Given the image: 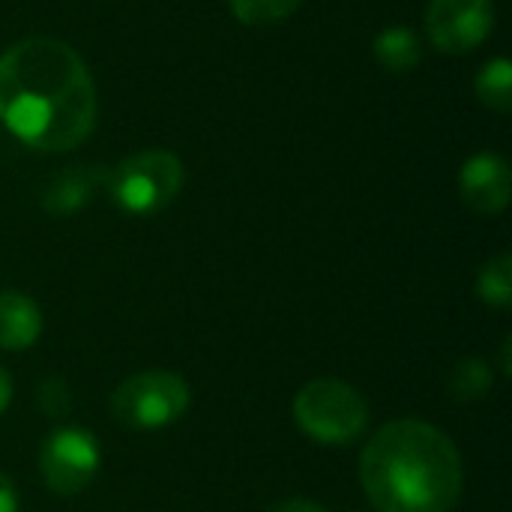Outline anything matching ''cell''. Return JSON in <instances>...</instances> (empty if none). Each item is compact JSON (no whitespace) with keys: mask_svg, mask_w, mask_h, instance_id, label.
Returning a JSON list of instances; mask_svg holds the SVG:
<instances>
[{"mask_svg":"<svg viewBox=\"0 0 512 512\" xmlns=\"http://www.w3.org/2000/svg\"><path fill=\"white\" fill-rule=\"evenodd\" d=\"M0 120L27 147L69 153L96 126V84L60 39H21L0 54Z\"/></svg>","mask_w":512,"mask_h":512,"instance_id":"6da1fadb","label":"cell"},{"mask_svg":"<svg viewBox=\"0 0 512 512\" xmlns=\"http://www.w3.org/2000/svg\"><path fill=\"white\" fill-rule=\"evenodd\" d=\"M360 486L375 512H453L465 492V462L447 432L402 417L366 441Z\"/></svg>","mask_w":512,"mask_h":512,"instance_id":"7a4b0ae2","label":"cell"},{"mask_svg":"<svg viewBox=\"0 0 512 512\" xmlns=\"http://www.w3.org/2000/svg\"><path fill=\"white\" fill-rule=\"evenodd\" d=\"M294 423L306 438L324 447L357 444L372 420L369 402L339 378H318L300 387L291 405Z\"/></svg>","mask_w":512,"mask_h":512,"instance_id":"3957f363","label":"cell"},{"mask_svg":"<svg viewBox=\"0 0 512 512\" xmlns=\"http://www.w3.org/2000/svg\"><path fill=\"white\" fill-rule=\"evenodd\" d=\"M192 405L189 384L168 369L129 375L111 393V417L135 432H153L177 423Z\"/></svg>","mask_w":512,"mask_h":512,"instance_id":"277c9868","label":"cell"},{"mask_svg":"<svg viewBox=\"0 0 512 512\" xmlns=\"http://www.w3.org/2000/svg\"><path fill=\"white\" fill-rule=\"evenodd\" d=\"M105 189L120 210L132 216H153L165 210L183 189V162L168 150L126 156L108 171Z\"/></svg>","mask_w":512,"mask_h":512,"instance_id":"5b68a950","label":"cell"},{"mask_svg":"<svg viewBox=\"0 0 512 512\" xmlns=\"http://www.w3.org/2000/svg\"><path fill=\"white\" fill-rule=\"evenodd\" d=\"M99 465H102V447L96 435L78 426L54 429L39 450L42 483L63 498L84 492L99 474Z\"/></svg>","mask_w":512,"mask_h":512,"instance_id":"8992f818","label":"cell"},{"mask_svg":"<svg viewBox=\"0 0 512 512\" xmlns=\"http://www.w3.org/2000/svg\"><path fill=\"white\" fill-rule=\"evenodd\" d=\"M492 27V0H432L426 9V33L444 54H465L480 48Z\"/></svg>","mask_w":512,"mask_h":512,"instance_id":"52a82bcc","label":"cell"},{"mask_svg":"<svg viewBox=\"0 0 512 512\" xmlns=\"http://www.w3.org/2000/svg\"><path fill=\"white\" fill-rule=\"evenodd\" d=\"M510 165L498 153H477L459 171V195L477 216H498L510 204Z\"/></svg>","mask_w":512,"mask_h":512,"instance_id":"ba28073f","label":"cell"},{"mask_svg":"<svg viewBox=\"0 0 512 512\" xmlns=\"http://www.w3.org/2000/svg\"><path fill=\"white\" fill-rule=\"evenodd\" d=\"M108 183V168L102 165H75L57 171L39 192V204L48 216H75L84 210L93 195Z\"/></svg>","mask_w":512,"mask_h":512,"instance_id":"9c48e42d","label":"cell"},{"mask_svg":"<svg viewBox=\"0 0 512 512\" xmlns=\"http://www.w3.org/2000/svg\"><path fill=\"white\" fill-rule=\"evenodd\" d=\"M42 336V312L21 291H0V351H27Z\"/></svg>","mask_w":512,"mask_h":512,"instance_id":"30bf717a","label":"cell"},{"mask_svg":"<svg viewBox=\"0 0 512 512\" xmlns=\"http://www.w3.org/2000/svg\"><path fill=\"white\" fill-rule=\"evenodd\" d=\"M375 60L387 69V72H396V75H405L411 69H417V63L423 60V45H420V36L408 27H387L378 33L375 45Z\"/></svg>","mask_w":512,"mask_h":512,"instance_id":"8fae6325","label":"cell"},{"mask_svg":"<svg viewBox=\"0 0 512 512\" xmlns=\"http://www.w3.org/2000/svg\"><path fill=\"white\" fill-rule=\"evenodd\" d=\"M495 387V372H492V363L480 360V357H465L459 360L450 375H447V393L453 402L459 405H471V402H480L492 393Z\"/></svg>","mask_w":512,"mask_h":512,"instance_id":"7c38bea8","label":"cell"},{"mask_svg":"<svg viewBox=\"0 0 512 512\" xmlns=\"http://www.w3.org/2000/svg\"><path fill=\"white\" fill-rule=\"evenodd\" d=\"M474 93H477V99H480L486 108H492V111H498V114H510V108H512L510 60H507V57H495V60H489V63L480 69L477 81H474Z\"/></svg>","mask_w":512,"mask_h":512,"instance_id":"4fadbf2b","label":"cell"},{"mask_svg":"<svg viewBox=\"0 0 512 512\" xmlns=\"http://www.w3.org/2000/svg\"><path fill=\"white\" fill-rule=\"evenodd\" d=\"M477 297L492 309L512 306V255H498L486 261L477 273Z\"/></svg>","mask_w":512,"mask_h":512,"instance_id":"5bb4252c","label":"cell"},{"mask_svg":"<svg viewBox=\"0 0 512 512\" xmlns=\"http://www.w3.org/2000/svg\"><path fill=\"white\" fill-rule=\"evenodd\" d=\"M303 0H231V12L243 24H276L288 18Z\"/></svg>","mask_w":512,"mask_h":512,"instance_id":"9a60e30c","label":"cell"},{"mask_svg":"<svg viewBox=\"0 0 512 512\" xmlns=\"http://www.w3.org/2000/svg\"><path fill=\"white\" fill-rule=\"evenodd\" d=\"M36 405L48 420H66L72 414V387L63 378L48 375L36 387Z\"/></svg>","mask_w":512,"mask_h":512,"instance_id":"2e32d148","label":"cell"},{"mask_svg":"<svg viewBox=\"0 0 512 512\" xmlns=\"http://www.w3.org/2000/svg\"><path fill=\"white\" fill-rule=\"evenodd\" d=\"M267 512H330V510H327V507H321L318 501H309V498H288V501L273 504Z\"/></svg>","mask_w":512,"mask_h":512,"instance_id":"e0dca14e","label":"cell"},{"mask_svg":"<svg viewBox=\"0 0 512 512\" xmlns=\"http://www.w3.org/2000/svg\"><path fill=\"white\" fill-rule=\"evenodd\" d=\"M0 512H18V495L12 480L0 471Z\"/></svg>","mask_w":512,"mask_h":512,"instance_id":"ac0fdd59","label":"cell"},{"mask_svg":"<svg viewBox=\"0 0 512 512\" xmlns=\"http://www.w3.org/2000/svg\"><path fill=\"white\" fill-rule=\"evenodd\" d=\"M9 402H12V378H9V372L0 366V414L9 408Z\"/></svg>","mask_w":512,"mask_h":512,"instance_id":"d6986e66","label":"cell"},{"mask_svg":"<svg viewBox=\"0 0 512 512\" xmlns=\"http://www.w3.org/2000/svg\"><path fill=\"white\" fill-rule=\"evenodd\" d=\"M510 351H512V339L507 336V339H504V345H501V375H504V378H510V372H512Z\"/></svg>","mask_w":512,"mask_h":512,"instance_id":"ffe728a7","label":"cell"}]
</instances>
